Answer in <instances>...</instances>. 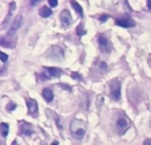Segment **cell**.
Here are the masks:
<instances>
[{
    "instance_id": "24",
    "label": "cell",
    "mask_w": 151,
    "mask_h": 145,
    "mask_svg": "<svg viewBox=\"0 0 151 145\" xmlns=\"http://www.w3.org/2000/svg\"><path fill=\"white\" fill-rule=\"evenodd\" d=\"M101 67L102 69H106V68H107V64H106L105 62H101Z\"/></svg>"
},
{
    "instance_id": "23",
    "label": "cell",
    "mask_w": 151,
    "mask_h": 145,
    "mask_svg": "<svg viewBox=\"0 0 151 145\" xmlns=\"http://www.w3.org/2000/svg\"><path fill=\"white\" fill-rule=\"evenodd\" d=\"M109 18V15H106V14H104V15H102L101 16V21H102V22H105L106 21V20Z\"/></svg>"
},
{
    "instance_id": "4",
    "label": "cell",
    "mask_w": 151,
    "mask_h": 145,
    "mask_svg": "<svg viewBox=\"0 0 151 145\" xmlns=\"http://www.w3.org/2000/svg\"><path fill=\"white\" fill-rule=\"evenodd\" d=\"M98 43H99L101 50L103 53H109L110 52V50H111L110 42L104 36H99V37H98Z\"/></svg>"
},
{
    "instance_id": "1",
    "label": "cell",
    "mask_w": 151,
    "mask_h": 145,
    "mask_svg": "<svg viewBox=\"0 0 151 145\" xmlns=\"http://www.w3.org/2000/svg\"><path fill=\"white\" fill-rule=\"evenodd\" d=\"M86 131V125L84 121L78 120V119H74L70 123V133L72 136L76 139H82Z\"/></svg>"
},
{
    "instance_id": "18",
    "label": "cell",
    "mask_w": 151,
    "mask_h": 145,
    "mask_svg": "<svg viewBox=\"0 0 151 145\" xmlns=\"http://www.w3.org/2000/svg\"><path fill=\"white\" fill-rule=\"evenodd\" d=\"M86 33V31L85 30V28H84V27H83L82 24L79 25V26H78V28H77V34H78L79 36H84Z\"/></svg>"
},
{
    "instance_id": "6",
    "label": "cell",
    "mask_w": 151,
    "mask_h": 145,
    "mask_svg": "<svg viewBox=\"0 0 151 145\" xmlns=\"http://www.w3.org/2000/svg\"><path fill=\"white\" fill-rule=\"evenodd\" d=\"M49 56L53 60L60 61V60H63V58H64V52H63L61 48L54 46L50 50V55Z\"/></svg>"
},
{
    "instance_id": "17",
    "label": "cell",
    "mask_w": 151,
    "mask_h": 145,
    "mask_svg": "<svg viewBox=\"0 0 151 145\" xmlns=\"http://www.w3.org/2000/svg\"><path fill=\"white\" fill-rule=\"evenodd\" d=\"M15 7H16V6H15V3L14 2H13V3H11L10 4V9H9V13H8V15H7V18H6V22L9 20V18L13 15V14L14 13V11H15Z\"/></svg>"
},
{
    "instance_id": "15",
    "label": "cell",
    "mask_w": 151,
    "mask_h": 145,
    "mask_svg": "<svg viewBox=\"0 0 151 145\" xmlns=\"http://www.w3.org/2000/svg\"><path fill=\"white\" fill-rule=\"evenodd\" d=\"M71 6H73L74 10L77 12L81 17H83V9L81 7V6L78 3V2H76V1H71Z\"/></svg>"
},
{
    "instance_id": "21",
    "label": "cell",
    "mask_w": 151,
    "mask_h": 145,
    "mask_svg": "<svg viewBox=\"0 0 151 145\" xmlns=\"http://www.w3.org/2000/svg\"><path fill=\"white\" fill-rule=\"evenodd\" d=\"M48 3H49V5H50L51 7H55L58 5V1H56V0H50Z\"/></svg>"
},
{
    "instance_id": "26",
    "label": "cell",
    "mask_w": 151,
    "mask_h": 145,
    "mask_svg": "<svg viewBox=\"0 0 151 145\" xmlns=\"http://www.w3.org/2000/svg\"><path fill=\"white\" fill-rule=\"evenodd\" d=\"M52 145H59V142H58L57 141H54L52 143Z\"/></svg>"
},
{
    "instance_id": "5",
    "label": "cell",
    "mask_w": 151,
    "mask_h": 145,
    "mask_svg": "<svg viewBox=\"0 0 151 145\" xmlns=\"http://www.w3.org/2000/svg\"><path fill=\"white\" fill-rule=\"evenodd\" d=\"M22 24V15H17L14 18V21L12 22V24L10 26V28L8 30V35L9 36H14L16 33V31L21 28Z\"/></svg>"
},
{
    "instance_id": "27",
    "label": "cell",
    "mask_w": 151,
    "mask_h": 145,
    "mask_svg": "<svg viewBox=\"0 0 151 145\" xmlns=\"http://www.w3.org/2000/svg\"><path fill=\"white\" fill-rule=\"evenodd\" d=\"M37 3H38V1H34V2L32 1V2H31V5L35 6V5H36V4H37Z\"/></svg>"
},
{
    "instance_id": "3",
    "label": "cell",
    "mask_w": 151,
    "mask_h": 145,
    "mask_svg": "<svg viewBox=\"0 0 151 145\" xmlns=\"http://www.w3.org/2000/svg\"><path fill=\"white\" fill-rule=\"evenodd\" d=\"M129 120L126 117L124 116H122L120 118L117 119L116 122V130H117V133L122 135L124 134L129 128Z\"/></svg>"
},
{
    "instance_id": "10",
    "label": "cell",
    "mask_w": 151,
    "mask_h": 145,
    "mask_svg": "<svg viewBox=\"0 0 151 145\" xmlns=\"http://www.w3.org/2000/svg\"><path fill=\"white\" fill-rule=\"evenodd\" d=\"M42 96H43V97L45 98V100L46 102H52L53 100V97H54L52 90L51 89H48V88H45V89L43 90Z\"/></svg>"
},
{
    "instance_id": "20",
    "label": "cell",
    "mask_w": 151,
    "mask_h": 145,
    "mask_svg": "<svg viewBox=\"0 0 151 145\" xmlns=\"http://www.w3.org/2000/svg\"><path fill=\"white\" fill-rule=\"evenodd\" d=\"M15 108H16V104H14V103H10V104L7 105V110L10 111V112H11V111H14Z\"/></svg>"
},
{
    "instance_id": "13",
    "label": "cell",
    "mask_w": 151,
    "mask_h": 145,
    "mask_svg": "<svg viewBox=\"0 0 151 145\" xmlns=\"http://www.w3.org/2000/svg\"><path fill=\"white\" fill-rule=\"evenodd\" d=\"M52 14V11L47 7V6H43L40 10H39V15L43 18H48L49 16H51Z\"/></svg>"
},
{
    "instance_id": "9",
    "label": "cell",
    "mask_w": 151,
    "mask_h": 145,
    "mask_svg": "<svg viewBox=\"0 0 151 145\" xmlns=\"http://www.w3.org/2000/svg\"><path fill=\"white\" fill-rule=\"evenodd\" d=\"M116 23L123 28H132L135 26V22L133 20L130 18H123V19H118L116 20Z\"/></svg>"
},
{
    "instance_id": "7",
    "label": "cell",
    "mask_w": 151,
    "mask_h": 145,
    "mask_svg": "<svg viewBox=\"0 0 151 145\" xmlns=\"http://www.w3.org/2000/svg\"><path fill=\"white\" fill-rule=\"evenodd\" d=\"M60 23L63 27H68L71 23H72V18H71V14L69 13L68 10L65 9L63 10L60 14Z\"/></svg>"
},
{
    "instance_id": "29",
    "label": "cell",
    "mask_w": 151,
    "mask_h": 145,
    "mask_svg": "<svg viewBox=\"0 0 151 145\" xmlns=\"http://www.w3.org/2000/svg\"><path fill=\"white\" fill-rule=\"evenodd\" d=\"M149 125H150V127H151V118H150V121H149Z\"/></svg>"
},
{
    "instance_id": "19",
    "label": "cell",
    "mask_w": 151,
    "mask_h": 145,
    "mask_svg": "<svg viewBox=\"0 0 151 145\" xmlns=\"http://www.w3.org/2000/svg\"><path fill=\"white\" fill-rule=\"evenodd\" d=\"M8 59V55L2 52V51H0V60H1L2 62H6Z\"/></svg>"
},
{
    "instance_id": "22",
    "label": "cell",
    "mask_w": 151,
    "mask_h": 145,
    "mask_svg": "<svg viewBox=\"0 0 151 145\" xmlns=\"http://www.w3.org/2000/svg\"><path fill=\"white\" fill-rule=\"evenodd\" d=\"M143 145H151V139H146L143 141Z\"/></svg>"
},
{
    "instance_id": "12",
    "label": "cell",
    "mask_w": 151,
    "mask_h": 145,
    "mask_svg": "<svg viewBox=\"0 0 151 145\" xmlns=\"http://www.w3.org/2000/svg\"><path fill=\"white\" fill-rule=\"evenodd\" d=\"M47 71V74L51 77H59L61 75V70L56 67H47L45 68Z\"/></svg>"
},
{
    "instance_id": "28",
    "label": "cell",
    "mask_w": 151,
    "mask_h": 145,
    "mask_svg": "<svg viewBox=\"0 0 151 145\" xmlns=\"http://www.w3.org/2000/svg\"><path fill=\"white\" fill-rule=\"evenodd\" d=\"M12 145H18V144H17V142H16V141H14L13 142V144H12Z\"/></svg>"
},
{
    "instance_id": "8",
    "label": "cell",
    "mask_w": 151,
    "mask_h": 145,
    "mask_svg": "<svg viewBox=\"0 0 151 145\" xmlns=\"http://www.w3.org/2000/svg\"><path fill=\"white\" fill-rule=\"evenodd\" d=\"M26 104H27V106H28L29 113L31 116L36 117L37 115V112H38L37 103L36 102V100H34V99H27L26 100Z\"/></svg>"
},
{
    "instance_id": "14",
    "label": "cell",
    "mask_w": 151,
    "mask_h": 145,
    "mask_svg": "<svg viewBox=\"0 0 151 145\" xmlns=\"http://www.w3.org/2000/svg\"><path fill=\"white\" fill-rule=\"evenodd\" d=\"M0 133L3 137H6L9 133V127L6 123H1L0 125Z\"/></svg>"
},
{
    "instance_id": "16",
    "label": "cell",
    "mask_w": 151,
    "mask_h": 145,
    "mask_svg": "<svg viewBox=\"0 0 151 145\" xmlns=\"http://www.w3.org/2000/svg\"><path fill=\"white\" fill-rule=\"evenodd\" d=\"M0 45L3 46V47H12V43L11 41L7 40L5 37H0Z\"/></svg>"
},
{
    "instance_id": "11",
    "label": "cell",
    "mask_w": 151,
    "mask_h": 145,
    "mask_svg": "<svg viewBox=\"0 0 151 145\" xmlns=\"http://www.w3.org/2000/svg\"><path fill=\"white\" fill-rule=\"evenodd\" d=\"M22 134L27 136H29L33 134V128L32 126L29 123H23L22 126Z\"/></svg>"
},
{
    "instance_id": "2",
    "label": "cell",
    "mask_w": 151,
    "mask_h": 145,
    "mask_svg": "<svg viewBox=\"0 0 151 145\" xmlns=\"http://www.w3.org/2000/svg\"><path fill=\"white\" fill-rule=\"evenodd\" d=\"M110 95L112 98L116 101L120 100L121 98V84L117 80H113L109 83Z\"/></svg>"
},
{
    "instance_id": "25",
    "label": "cell",
    "mask_w": 151,
    "mask_h": 145,
    "mask_svg": "<svg viewBox=\"0 0 151 145\" xmlns=\"http://www.w3.org/2000/svg\"><path fill=\"white\" fill-rule=\"evenodd\" d=\"M147 8H148V10L151 12V0H149V1H147Z\"/></svg>"
}]
</instances>
